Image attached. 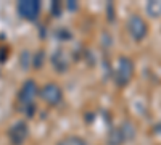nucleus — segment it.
Segmentation results:
<instances>
[{
  "label": "nucleus",
  "instance_id": "f257e3e1",
  "mask_svg": "<svg viewBox=\"0 0 161 145\" xmlns=\"http://www.w3.org/2000/svg\"><path fill=\"white\" fill-rule=\"evenodd\" d=\"M134 71H136V66H134L132 58L126 55L119 57L116 61V66H114V84L119 89L127 87L134 77Z\"/></svg>",
  "mask_w": 161,
  "mask_h": 145
},
{
  "label": "nucleus",
  "instance_id": "7ed1b4c3",
  "mask_svg": "<svg viewBox=\"0 0 161 145\" xmlns=\"http://www.w3.org/2000/svg\"><path fill=\"white\" fill-rule=\"evenodd\" d=\"M39 97L50 107H58L63 100V89L57 82H47L39 90Z\"/></svg>",
  "mask_w": 161,
  "mask_h": 145
},
{
  "label": "nucleus",
  "instance_id": "0eeeda50",
  "mask_svg": "<svg viewBox=\"0 0 161 145\" xmlns=\"http://www.w3.org/2000/svg\"><path fill=\"white\" fill-rule=\"evenodd\" d=\"M52 64H53V68H55V71H58V73H64L68 70V58H66V53L63 50H57L55 53H53Z\"/></svg>",
  "mask_w": 161,
  "mask_h": 145
},
{
  "label": "nucleus",
  "instance_id": "423d86ee",
  "mask_svg": "<svg viewBox=\"0 0 161 145\" xmlns=\"http://www.w3.org/2000/svg\"><path fill=\"white\" fill-rule=\"evenodd\" d=\"M36 95H39V89H37L36 81H34V79H28V81H24L21 89H19V92H18V100L23 103V107L34 103Z\"/></svg>",
  "mask_w": 161,
  "mask_h": 145
},
{
  "label": "nucleus",
  "instance_id": "9b49d317",
  "mask_svg": "<svg viewBox=\"0 0 161 145\" xmlns=\"http://www.w3.org/2000/svg\"><path fill=\"white\" fill-rule=\"evenodd\" d=\"M119 127H121V131H123V134L126 137V142H130L134 137H136V126H134L130 121H124Z\"/></svg>",
  "mask_w": 161,
  "mask_h": 145
},
{
  "label": "nucleus",
  "instance_id": "39448f33",
  "mask_svg": "<svg viewBox=\"0 0 161 145\" xmlns=\"http://www.w3.org/2000/svg\"><path fill=\"white\" fill-rule=\"evenodd\" d=\"M29 137V126L26 121H16L8 129V139L11 145H24V142Z\"/></svg>",
  "mask_w": 161,
  "mask_h": 145
},
{
  "label": "nucleus",
  "instance_id": "1a4fd4ad",
  "mask_svg": "<svg viewBox=\"0 0 161 145\" xmlns=\"http://www.w3.org/2000/svg\"><path fill=\"white\" fill-rule=\"evenodd\" d=\"M145 11H147V15L153 20L161 18V0H150V2H147Z\"/></svg>",
  "mask_w": 161,
  "mask_h": 145
},
{
  "label": "nucleus",
  "instance_id": "6e6552de",
  "mask_svg": "<svg viewBox=\"0 0 161 145\" xmlns=\"http://www.w3.org/2000/svg\"><path fill=\"white\" fill-rule=\"evenodd\" d=\"M108 145H124L126 143V137L123 134L121 127H113L108 132V139H106Z\"/></svg>",
  "mask_w": 161,
  "mask_h": 145
},
{
  "label": "nucleus",
  "instance_id": "20e7f679",
  "mask_svg": "<svg viewBox=\"0 0 161 145\" xmlns=\"http://www.w3.org/2000/svg\"><path fill=\"white\" fill-rule=\"evenodd\" d=\"M18 15L26 21H36L42 11V3L39 0H21L16 5Z\"/></svg>",
  "mask_w": 161,
  "mask_h": 145
},
{
  "label": "nucleus",
  "instance_id": "9d476101",
  "mask_svg": "<svg viewBox=\"0 0 161 145\" xmlns=\"http://www.w3.org/2000/svg\"><path fill=\"white\" fill-rule=\"evenodd\" d=\"M57 145H87V140L80 136H66L60 139Z\"/></svg>",
  "mask_w": 161,
  "mask_h": 145
},
{
  "label": "nucleus",
  "instance_id": "f03ea898",
  "mask_svg": "<svg viewBox=\"0 0 161 145\" xmlns=\"http://www.w3.org/2000/svg\"><path fill=\"white\" fill-rule=\"evenodd\" d=\"M127 32L134 42H142L148 36V24L140 15H130L126 23Z\"/></svg>",
  "mask_w": 161,
  "mask_h": 145
}]
</instances>
